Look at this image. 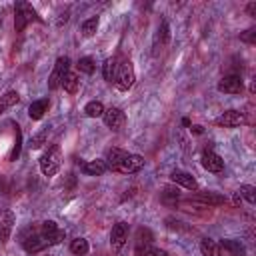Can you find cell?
<instances>
[{"label": "cell", "instance_id": "7a4b0ae2", "mask_svg": "<svg viewBox=\"0 0 256 256\" xmlns=\"http://www.w3.org/2000/svg\"><path fill=\"white\" fill-rule=\"evenodd\" d=\"M32 20H40L38 14H36V10L32 8V4H28V2H16V6H14V28H16V32H24V28Z\"/></svg>", "mask_w": 256, "mask_h": 256}, {"label": "cell", "instance_id": "8fae6325", "mask_svg": "<svg viewBox=\"0 0 256 256\" xmlns=\"http://www.w3.org/2000/svg\"><path fill=\"white\" fill-rule=\"evenodd\" d=\"M14 222H16V216L10 208H4L0 212V242L6 244L10 240V234H12V228H14Z\"/></svg>", "mask_w": 256, "mask_h": 256}, {"label": "cell", "instance_id": "4316f807", "mask_svg": "<svg viewBox=\"0 0 256 256\" xmlns=\"http://www.w3.org/2000/svg\"><path fill=\"white\" fill-rule=\"evenodd\" d=\"M96 30H98V18H96V16H92V18L84 20V22H82V26H80L82 36H94V32H96Z\"/></svg>", "mask_w": 256, "mask_h": 256}, {"label": "cell", "instance_id": "6da1fadb", "mask_svg": "<svg viewBox=\"0 0 256 256\" xmlns=\"http://www.w3.org/2000/svg\"><path fill=\"white\" fill-rule=\"evenodd\" d=\"M38 164H40V172H42L44 176H54V174L60 170V166H62L60 148H58V146H50V148L40 156Z\"/></svg>", "mask_w": 256, "mask_h": 256}, {"label": "cell", "instance_id": "cb8c5ba5", "mask_svg": "<svg viewBox=\"0 0 256 256\" xmlns=\"http://www.w3.org/2000/svg\"><path fill=\"white\" fill-rule=\"evenodd\" d=\"M126 156H128V152H126V150H122V148H110V150H108V154H106V160H108L106 164L112 168V166H116L120 160H124Z\"/></svg>", "mask_w": 256, "mask_h": 256}, {"label": "cell", "instance_id": "ffe728a7", "mask_svg": "<svg viewBox=\"0 0 256 256\" xmlns=\"http://www.w3.org/2000/svg\"><path fill=\"white\" fill-rule=\"evenodd\" d=\"M68 94H76L78 92V86H80V80H78V74L76 72H66V76H64V80H62V84H60Z\"/></svg>", "mask_w": 256, "mask_h": 256}, {"label": "cell", "instance_id": "1f68e13d", "mask_svg": "<svg viewBox=\"0 0 256 256\" xmlns=\"http://www.w3.org/2000/svg\"><path fill=\"white\" fill-rule=\"evenodd\" d=\"M46 138H48V132L46 130H42V132H38L34 138H32V150H38V148H42L44 146V142H46Z\"/></svg>", "mask_w": 256, "mask_h": 256}, {"label": "cell", "instance_id": "e0dca14e", "mask_svg": "<svg viewBox=\"0 0 256 256\" xmlns=\"http://www.w3.org/2000/svg\"><path fill=\"white\" fill-rule=\"evenodd\" d=\"M220 250H226L230 256H246V248H244V244L240 240L226 238V240L220 242Z\"/></svg>", "mask_w": 256, "mask_h": 256}, {"label": "cell", "instance_id": "8992f818", "mask_svg": "<svg viewBox=\"0 0 256 256\" xmlns=\"http://www.w3.org/2000/svg\"><path fill=\"white\" fill-rule=\"evenodd\" d=\"M214 124L222 126V128H238V126L246 124V116L238 110H226V112H222L220 116L214 118Z\"/></svg>", "mask_w": 256, "mask_h": 256}, {"label": "cell", "instance_id": "30bf717a", "mask_svg": "<svg viewBox=\"0 0 256 256\" xmlns=\"http://www.w3.org/2000/svg\"><path fill=\"white\" fill-rule=\"evenodd\" d=\"M102 118H104V124H106L110 130H114V132H118V130L124 126V122H126V116H124V112H122L120 108H116V106L104 108V114H102Z\"/></svg>", "mask_w": 256, "mask_h": 256}, {"label": "cell", "instance_id": "2e32d148", "mask_svg": "<svg viewBox=\"0 0 256 256\" xmlns=\"http://www.w3.org/2000/svg\"><path fill=\"white\" fill-rule=\"evenodd\" d=\"M48 106H50V102H48V98H40V100H34L30 106H28V116L32 118V120H40L46 112H48Z\"/></svg>", "mask_w": 256, "mask_h": 256}, {"label": "cell", "instance_id": "f546056e", "mask_svg": "<svg viewBox=\"0 0 256 256\" xmlns=\"http://www.w3.org/2000/svg\"><path fill=\"white\" fill-rule=\"evenodd\" d=\"M6 108H12V106H16L18 102H20V94L16 92V90H8L4 96H2V100H0Z\"/></svg>", "mask_w": 256, "mask_h": 256}, {"label": "cell", "instance_id": "836d02e7", "mask_svg": "<svg viewBox=\"0 0 256 256\" xmlns=\"http://www.w3.org/2000/svg\"><path fill=\"white\" fill-rule=\"evenodd\" d=\"M240 40L246 42V44H254L256 42V30L254 28H248V30L240 32Z\"/></svg>", "mask_w": 256, "mask_h": 256}, {"label": "cell", "instance_id": "5bb4252c", "mask_svg": "<svg viewBox=\"0 0 256 256\" xmlns=\"http://www.w3.org/2000/svg\"><path fill=\"white\" fill-rule=\"evenodd\" d=\"M170 178H172V182H176V184H180V186H184V188H188V190H196V188H198L196 178H194L192 174L184 172V170H174V172L170 174Z\"/></svg>", "mask_w": 256, "mask_h": 256}, {"label": "cell", "instance_id": "7402d4cb", "mask_svg": "<svg viewBox=\"0 0 256 256\" xmlns=\"http://www.w3.org/2000/svg\"><path fill=\"white\" fill-rule=\"evenodd\" d=\"M84 114L90 116V118H98L104 114V104L100 100H90L86 106H84Z\"/></svg>", "mask_w": 256, "mask_h": 256}, {"label": "cell", "instance_id": "d4e9b609", "mask_svg": "<svg viewBox=\"0 0 256 256\" xmlns=\"http://www.w3.org/2000/svg\"><path fill=\"white\" fill-rule=\"evenodd\" d=\"M154 240L150 228H138L136 230V246H150Z\"/></svg>", "mask_w": 256, "mask_h": 256}, {"label": "cell", "instance_id": "603a6c76", "mask_svg": "<svg viewBox=\"0 0 256 256\" xmlns=\"http://www.w3.org/2000/svg\"><path fill=\"white\" fill-rule=\"evenodd\" d=\"M88 250H90V246H88L86 238H74L70 242V252L76 256H84V254H88Z\"/></svg>", "mask_w": 256, "mask_h": 256}, {"label": "cell", "instance_id": "e575fe53", "mask_svg": "<svg viewBox=\"0 0 256 256\" xmlns=\"http://www.w3.org/2000/svg\"><path fill=\"white\" fill-rule=\"evenodd\" d=\"M246 12H248V16L256 18V2H250V4L246 6Z\"/></svg>", "mask_w": 256, "mask_h": 256}, {"label": "cell", "instance_id": "484cf974", "mask_svg": "<svg viewBox=\"0 0 256 256\" xmlns=\"http://www.w3.org/2000/svg\"><path fill=\"white\" fill-rule=\"evenodd\" d=\"M136 256H168V252L160 250V248H154L150 244V246H136Z\"/></svg>", "mask_w": 256, "mask_h": 256}, {"label": "cell", "instance_id": "d6a6232c", "mask_svg": "<svg viewBox=\"0 0 256 256\" xmlns=\"http://www.w3.org/2000/svg\"><path fill=\"white\" fill-rule=\"evenodd\" d=\"M58 230V224L54 222V220H44L42 224H40V232L44 234V236H48V234H54Z\"/></svg>", "mask_w": 256, "mask_h": 256}, {"label": "cell", "instance_id": "f1b7e54d", "mask_svg": "<svg viewBox=\"0 0 256 256\" xmlns=\"http://www.w3.org/2000/svg\"><path fill=\"white\" fill-rule=\"evenodd\" d=\"M76 66H78V70H80V72H84V74H92V72L96 70V64H94V60H92L90 56L80 58Z\"/></svg>", "mask_w": 256, "mask_h": 256}, {"label": "cell", "instance_id": "3957f363", "mask_svg": "<svg viewBox=\"0 0 256 256\" xmlns=\"http://www.w3.org/2000/svg\"><path fill=\"white\" fill-rule=\"evenodd\" d=\"M136 80V74H134V66L130 60H124L122 64H118V72H116V78H114V84L120 92H126L132 88Z\"/></svg>", "mask_w": 256, "mask_h": 256}, {"label": "cell", "instance_id": "4fadbf2b", "mask_svg": "<svg viewBox=\"0 0 256 256\" xmlns=\"http://www.w3.org/2000/svg\"><path fill=\"white\" fill-rule=\"evenodd\" d=\"M194 202H200L204 208H214V206H222L226 198L218 192H198L194 196Z\"/></svg>", "mask_w": 256, "mask_h": 256}, {"label": "cell", "instance_id": "7c38bea8", "mask_svg": "<svg viewBox=\"0 0 256 256\" xmlns=\"http://www.w3.org/2000/svg\"><path fill=\"white\" fill-rule=\"evenodd\" d=\"M200 162H202V168L208 170V172H212V174H218V172L224 170V160L216 152H212V150H204Z\"/></svg>", "mask_w": 256, "mask_h": 256}, {"label": "cell", "instance_id": "83f0119b", "mask_svg": "<svg viewBox=\"0 0 256 256\" xmlns=\"http://www.w3.org/2000/svg\"><path fill=\"white\" fill-rule=\"evenodd\" d=\"M238 196L246 198V202H248V204H254V202H256V188H254V186H250V184H242V186H240V190H238Z\"/></svg>", "mask_w": 256, "mask_h": 256}, {"label": "cell", "instance_id": "ac0fdd59", "mask_svg": "<svg viewBox=\"0 0 256 256\" xmlns=\"http://www.w3.org/2000/svg\"><path fill=\"white\" fill-rule=\"evenodd\" d=\"M168 40H170V28H168V22L162 20L160 26H158L156 38H154V54H158V48H160V46H166Z\"/></svg>", "mask_w": 256, "mask_h": 256}, {"label": "cell", "instance_id": "d6986e66", "mask_svg": "<svg viewBox=\"0 0 256 256\" xmlns=\"http://www.w3.org/2000/svg\"><path fill=\"white\" fill-rule=\"evenodd\" d=\"M200 252H202V256H220L222 254L220 244L212 238H202L200 240Z\"/></svg>", "mask_w": 256, "mask_h": 256}, {"label": "cell", "instance_id": "9a60e30c", "mask_svg": "<svg viewBox=\"0 0 256 256\" xmlns=\"http://www.w3.org/2000/svg\"><path fill=\"white\" fill-rule=\"evenodd\" d=\"M106 170H108L106 160H88L82 164V172L88 176H102Z\"/></svg>", "mask_w": 256, "mask_h": 256}, {"label": "cell", "instance_id": "4dcf8cb0", "mask_svg": "<svg viewBox=\"0 0 256 256\" xmlns=\"http://www.w3.org/2000/svg\"><path fill=\"white\" fill-rule=\"evenodd\" d=\"M44 238H46V242H48V246H56V244H60V242H62V240L66 238V232L58 228V230H56L54 234H48V236H44Z\"/></svg>", "mask_w": 256, "mask_h": 256}, {"label": "cell", "instance_id": "277c9868", "mask_svg": "<svg viewBox=\"0 0 256 256\" xmlns=\"http://www.w3.org/2000/svg\"><path fill=\"white\" fill-rule=\"evenodd\" d=\"M68 68H70V58H68V56H60V58L56 60V64H54L50 76H48V88H50V90L60 88V84H62V80H64V76H66V72H68Z\"/></svg>", "mask_w": 256, "mask_h": 256}, {"label": "cell", "instance_id": "ba28073f", "mask_svg": "<svg viewBox=\"0 0 256 256\" xmlns=\"http://www.w3.org/2000/svg\"><path fill=\"white\" fill-rule=\"evenodd\" d=\"M128 242V224L126 222H118L112 226L110 232V246L114 252H120L124 248V244Z\"/></svg>", "mask_w": 256, "mask_h": 256}, {"label": "cell", "instance_id": "9c48e42d", "mask_svg": "<svg viewBox=\"0 0 256 256\" xmlns=\"http://www.w3.org/2000/svg\"><path fill=\"white\" fill-rule=\"evenodd\" d=\"M216 88L220 92H224V94H240L244 90V82H242V78L238 74H228V76L218 80Z\"/></svg>", "mask_w": 256, "mask_h": 256}, {"label": "cell", "instance_id": "44dd1931", "mask_svg": "<svg viewBox=\"0 0 256 256\" xmlns=\"http://www.w3.org/2000/svg\"><path fill=\"white\" fill-rule=\"evenodd\" d=\"M116 72H118L116 58H106L104 64H102V76H104V80H106V82H114Z\"/></svg>", "mask_w": 256, "mask_h": 256}, {"label": "cell", "instance_id": "d590c367", "mask_svg": "<svg viewBox=\"0 0 256 256\" xmlns=\"http://www.w3.org/2000/svg\"><path fill=\"white\" fill-rule=\"evenodd\" d=\"M192 132H194V134H202V132H204V128L196 124V126H192Z\"/></svg>", "mask_w": 256, "mask_h": 256}, {"label": "cell", "instance_id": "5b68a950", "mask_svg": "<svg viewBox=\"0 0 256 256\" xmlns=\"http://www.w3.org/2000/svg\"><path fill=\"white\" fill-rule=\"evenodd\" d=\"M30 230H32V236H22V248H24L28 254H36V252L48 248V242H46L44 234L40 232V228H38V230L30 228Z\"/></svg>", "mask_w": 256, "mask_h": 256}, {"label": "cell", "instance_id": "8d00e7d4", "mask_svg": "<svg viewBox=\"0 0 256 256\" xmlns=\"http://www.w3.org/2000/svg\"><path fill=\"white\" fill-rule=\"evenodd\" d=\"M4 110H6V106H4V104H2V102H0V116H2V114H4Z\"/></svg>", "mask_w": 256, "mask_h": 256}, {"label": "cell", "instance_id": "52a82bcc", "mask_svg": "<svg viewBox=\"0 0 256 256\" xmlns=\"http://www.w3.org/2000/svg\"><path fill=\"white\" fill-rule=\"evenodd\" d=\"M144 166V158L140 154H128L124 160H120L116 166H112V170L120 172V174H134L138 170H142Z\"/></svg>", "mask_w": 256, "mask_h": 256}]
</instances>
